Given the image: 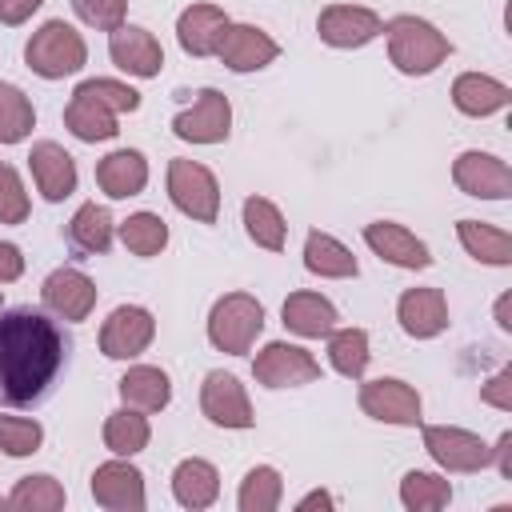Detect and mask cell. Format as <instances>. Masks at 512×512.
Here are the masks:
<instances>
[{
    "label": "cell",
    "mask_w": 512,
    "mask_h": 512,
    "mask_svg": "<svg viewBox=\"0 0 512 512\" xmlns=\"http://www.w3.org/2000/svg\"><path fill=\"white\" fill-rule=\"evenodd\" d=\"M72 336L52 312L32 304L0 308V404L32 408L44 404L64 376Z\"/></svg>",
    "instance_id": "obj_1"
},
{
    "label": "cell",
    "mask_w": 512,
    "mask_h": 512,
    "mask_svg": "<svg viewBox=\"0 0 512 512\" xmlns=\"http://www.w3.org/2000/svg\"><path fill=\"white\" fill-rule=\"evenodd\" d=\"M368 332L364 328H332L328 332V360H332V368L340 372V376H348V380H360L364 376V368H368Z\"/></svg>",
    "instance_id": "obj_32"
},
{
    "label": "cell",
    "mask_w": 512,
    "mask_h": 512,
    "mask_svg": "<svg viewBox=\"0 0 512 512\" xmlns=\"http://www.w3.org/2000/svg\"><path fill=\"white\" fill-rule=\"evenodd\" d=\"M400 500L412 512H436V508H444L452 500V484L432 476V472H408L400 480Z\"/></svg>",
    "instance_id": "obj_36"
},
{
    "label": "cell",
    "mask_w": 512,
    "mask_h": 512,
    "mask_svg": "<svg viewBox=\"0 0 512 512\" xmlns=\"http://www.w3.org/2000/svg\"><path fill=\"white\" fill-rule=\"evenodd\" d=\"M244 228H248V236H252L260 248H268V252H280V248H284L288 224H284V216H280V208H276L272 200L248 196V200H244Z\"/></svg>",
    "instance_id": "obj_33"
},
{
    "label": "cell",
    "mask_w": 512,
    "mask_h": 512,
    "mask_svg": "<svg viewBox=\"0 0 512 512\" xmlns=\"http://www.w3.org/2000/svg\"><path fill=\"white\" fill-rule=\"evenodd\" d=\"M44 444V428L24 416H0V448L8 456H32Z\"/></svg>",
    "instance_id": "obj_39"
},
{
    "label": "cell",
    "mask_w": 512,
    "mask_h": 512,
    "mask_svg": "<svg viewBox=\"0 0 512 512\" xmlns=\"http://www.w3.org/2000/svg\"><path fill=\"white\" fill-rule=\"evenodd\" d=\"M496 320H500V328H512V320H508V296H500V304H496Z\"/></svg>",
    "instance_id": "obj_48"
},
{
    "label": "cell",
    "mask_w": 512,
    "mask_h": 512,
    "mask_svg": "<svg viewBox=\"0 0 512 512\" xmlns=\"http://www.w3.org/2000/svg\"><path fill=\"white\" fill-rule=\"evenodd\" d=\"M284 496V480L272 464H256L240 480V512H272Z\"/></svg>",
    "instance_id": "obj_34"
},
{
    "label": "cell",
    "mask_w": 512,
    "mask_h": 512,
    "mask_svg": "<svg viewBox=\"0 0 512 512\" xmlns=\"http://www.w3.org/2000/svg\"><path fill=\"white\" fill-rule=\"evenodd\" d=\"M108 56L120 72L128 76H156L164 68V48L160 40L148 32V28H136V24H120L112 36H108Z\"/></svg>",
    "instance_id": "obj_14"
},
{
    "label": "cell",
    "mask_w": 512,
    "mask_h": 512,
    "mask_svg": "<svg viewBox=\"0 0 512 512\" xmlns=\"http://www.w3.org/2000/svg\"><path fill=\"white\" fill-rule=\"evenodd\" d=\"M508 100H512V88L492 76H480V72H464L452 84V104L464 116H492V112L508 108Z\"/></svg>",
    "instance_id": "obj_23"
},
{
    "label": "cell",
    "mask_w": 512,
    "mask_h": 512,
    "mask_svg": "<svg viewBox=\"0 0 512 512\" xmlns=\"http://www.w3.org/2000/svg\"><path fill=\"white\" fill-rule=\"evenodd\" d=\"M20 272H24V256H20V248L8 244V240H0V284H12Z\"/></svg>",
    "instance_id": "obj_44"
},
{
    "label": "cell",
    "mask_w": 512,
    "mask_h": 512,
    "mask_svg": "<svg viewBox=\"0 0 512 512\" xmlns=\"http://www.w3.org/2000/svg\"><path fill=\"white\" fill-rule=\"evenodd\" d=\"M264 332V304L248 292H228L208 312V340L228 356H244Z\"/></svg>",
    "instance_id": "obj_3"
},
{
    "label": "cell",
    "mask_w": 512,
    "mask_h": 512,
    "mask_svg": "<svg viewBox=\"0 0 512 512\" xmlns=\"http://www.w3.org/2000/svg\"><path fill=\"white\" fill-rule=\"evenodd\" d=\"M0 508H8V500H4V496H0Z\"/></svg>",
    "instance_id": "obj_49"
},
{
    "label": "cell",
    "mask_w": 512,
    "mask_h": 512,
    "mask_svg": "<svg viewBox=\"0 0 512 512\" xmlns=\"http://www.w3.org/2000/svg\"><path fill=\"white\" fill-rule=\"evenodd\" d=\"M148 436H152V428H148V420L136 408H120V412H112L104 420V448L116 452V456L144 452L148 448Z\"/></svg>",
    "instance_id": "obj_31"
},
{
    "label": "cell",
    "mask_w": 512,
    "mask_h": 512,
    "mask_svg": "<svg viewBox=\"0 0 512 512\" xmlns=\"http://www.w3.org/2000/svg\"><path fill=\"white\" fill-rule=\"evenodd\" d=\"M396 320L408 336L428 340L448 328V300L440 288H408L396 304Z\"/></svg>",
    "instance_id": "obj_21"
},
{
    "label": "cell",
    "mask_w": 512,
    "mask_h": 512,
    "mask_svg": "<svg viewBox=\"0 0 512 512\" xmlns=\"http://www.w3.org/2000/svg\"><path fill=\"white\" fill-rule=\"evenodd\" d=\"M452 180L460 192L476 200H508L512 196V168L492 152H460L452 164Z\"/></svg>",
    "instance_id": "obj_11"
},
{
    "label": "cell",
    "mask_w": 512,
    "mask_h": 512,
    "mask_svg": "<svg viewBox=\"0 0 512 512\" xmlns=\"http://www.w3.org/2000/svg\"><path fill=\"white\" fill-rule=\"evenodd\" d=\"M296 508H300V512H308V508H332V496H328V492H308Z\"/></svg>",
    "instance_id": "obj_47"
},
{
    "label": "cell",
    "mask_w": 512,
    "mask_h": 512,
    "mask_svg": "<svg viewBox=\"0 0 512 512\" xmlns=\"http://www.w3.org/2000/svg\"><path fill=\"white\" fill-rule=\"evenodd\" d=\"M380 32L388 36V56L404 76H424V72L440 68L452 52L448 36L420 16H392Z\"/></svg>",
    "instance_id": "obj_2"
},
{
    "label": "cell",
    "mask_w": 512,
    "mask_h": 512,
    "mask_svg": "<svg viewBox=\"0 0 512 512\" xmlns=\"http://www.w3.org/2000/svg\"><path fill=\"white\" fill-rule=\"evenodd\" d=\"M364 244H368L380 260H388V264H396V268H428V264H432L424 240H416L404 224H392V220H372V224L364 228Z\"/></svg>",
    "instance_id": "obj_20"
},
{
    "label": "cell",
    "mask_w": 512,
    "mask_h": 512,
    "mask_svg": "<svg viewBox=\"0 0 512 512\" xmlns=\"http://www.w3.org/2000/svg\"><path fill=\"white\" fill-rule=\"evenodd\" d=\"M36 112L32 100L16 88V84H0V144H16L32 132Z\"/></svg>",
    "instance_id": "obj_37"
},
{
    "label": "cell",
    "mask_w": 512,
    "mask_h": 512,
    "mask_svg": "<svg viewBox=\"0 0 512 512\" xmlns=\"http://www.w3.org/2000/svg\"><path fill=\"white\" fill-rule=\"evenodd\" d=\"M424 448L448 472H480V468L492 464V448L476 432L452 428V424H428L424 428Z\"/></svg>",
    "instance_id": "obj_6"
},
{
    "label": "cell",
    "mask_w": 512,
    "mask_h": 512,
    "mask_svg": "<svg viewBox=\"0 0 512 512\" xmlns=\"http://www.w3.org/2000/svg\"><path fill=\"white\" fill-rule=\"evenodd\" d=\"M456 236L468 248V256H476L480 264H500V268L512 264V236L504 228H492V224H480V220H460Z\"/></svg>",
    "instance_id": "obj_30"
},
{
    "label": "cell",
    "mask_w": 512,
    "mask_h": 512,
    "mask_svg": "<svg viewBox=\"0 0 512 512\" xmlns=\"http://www.w3.org/2000/svg\"><path fill=\"white\" fill-rule=\"evenodd\" d=\"M92 496H96L100 508L140 512L144 508V476L128 460H108L92 472Z\"/></svg>",
    "instance_id": "obj_17"
},
{
    "label": "cell",
    "mask_w": 512,
    "mask_h": 512,
    "mask_svg": "<svg viewBox=\"0 0 512 512\" xmlns=\"http://www.w3.org/2000/svg\"><path fill=\"white\" fill-rule=\"evenodd\" d=\"M64 124H68V132L76 136V140H84V144H96V140H112L120 128H116V112L112 108H104L96 96H88V92H72V100H68V108H64Z\"/></svg>",
    "instance_id": "obj_24"
},
{
    "label": "cell",
    "mask_w": 512,
    "mask_h": 512,
    "mask_svg": "<svg viewBox=\"0 0 512 512\" xmlns=\"http://www.w3.org/2000/svg\"><path fill=\"white\" fill-rule=\"evenodd\" d=\"M28 220V192L12 164H0V224H24Z\"/></svg>",
    "instance_id": "obj_40"
},
{
    "label": "cell",
    "mask_w": 512,
    "mask_h": 512,
    "mask_svg": "<svg viewBox=\"0 0 512 512\" xmlns=\"http://www.w3.org/2000/svg\"><path fill=\"white\" fill-rule=\"evenodd\" d=\"M28 164H32V180H36V188H40L44 200L60 204L64 196L76 192V160H72L60 144H52V140L32 144Z\"/></svg>",
    "instance_id": "obj_18"
},
{
    "label": "cell",
    "mask_w": 512,
    "mask_h": 512,
    "mask_svg": "<svg viewBox=\"0 0 512 512\" xmlns=\"http://www.w3.org/2000/svg\"><path fill=\"white\" fill-rule=\"evenodd\" d=\"M80 92H88V96H96L104 108H112V112H136L140 108V92L136 88H128V84H116V80H84L80 84Z\"/></svg>",
    "instance_id": "obj_42"
},
{
    "label": "cell",
    "mask_w": 512,
    "mask_h": 512,
    "mask_svg": "<svg viewBox=\"0 0 512 512\" xmlns=\"http://www.w3.org/2000/svg\"><path fill=\"white\" fill-rule=\"evenodd\" d=\"M172 492L184 508H208L220 496V472L200 456L180 460L176 472H172Z\"/></svg>",
    "instance_id": "obj_27"
},
{
    "label": "cell",
    "mask_w": 512,
    "mask_h": 512,
    "mask_svg": "<svg viewBox=\"0 0 512 512\" xmlns=\"http://www.w3.org/2000/svg\"><path fill=\"white\" fill-rule=\"evenodd\" d=\"M228 128H232V104L216 88H200L196 104L172 120V132L192 144H220L228 140Z\"/></svg>",
    "instance_id": "obj_10"
},
{
    "label": "cell",
    "mask_w": 512,
    "mask_h": 512,
    "mask_svg": "<svg viewBox=\"0 0 512 512\" xmlns=\"http://www.w3.org/2000/svg\"><path fill=\"white\" fill-rule=\"evenodd\" d=\"M0 308H4V300H0Z\"/></svg>",
    "instance_id": "obj_50"
},
{
    "label": "cell",
    "mask_w": 512,
    "mask_h": 512,
    "mask_svg": "<svg viewBox=\"0 0 512 512\" xmlns=\"http://www.w3.org/2000/svg\"><path fill=\"white\" fill-rule=\"evenodd\" d=\"M8 508H20V512H56V508H64V488L52 476H20L16 488L8 492Z\"/></svg>",
    "instance_id": "obj_35"
},
{
    "label": "cell",
    "mask_w": 512,
    "mask_h": 512,
    "mask_svg": "<svg viewBox=\"0 0 512 512\" xmlns=\"http://www.w3.org/2000/svg\"><path fill=\"white\" fill-rule=\"evenodd\" d=\"M492 456H496V468H500V476H504V480H512V432H504V436L496 440Z\"/></svg>",
    "instance_id": "obj_46"
},
{
    "label": "cell",
    "mask_w": 512,
    "mask_h": 512,
    "mask_svg": "<svg viewBox=\"0 0 512 512\" xmlns=\"http://www.w3.org/2000/svg\"><path fill=\"white\" fill-rule=\"evenodd\" d=\"M228 24L232 20H228L224 8H216V4H192L176 20V40H180V48L188 56H216Z\"/></svg>",
    "instance_id": "obj_19"
},
{
    "label": "cell",
    "mask_w": 512,
    "mask_h": 512,
    "mask_svg": "<svg viewBox=\"0 0 512 512\" xmlns=\"http://www.w3.org/2000/svg\"><path fill=\"white\" fill-rule=\"evenodd\" d=\"M68 244L76 252H84V256L108 252V244H112V212L104 204H96V200L80 204L76 216L68 220Z\"/></svg>",
    "instance_id": "obj_28"
},
{
    "label": "cell",
    "mask_w": 512,
    "mask_h": 512,
    "mask_svg": "<svg viewBox=\"0 0 512 512\" xmlns=\"http://www.w3.org/2000/svg\"><path fill=\"white\" fill-rule=\"evenodd\" d=\"M120 240L128 252L136 256H156L164 244H168V224L156 216V212H136L120 224Z\"/></svg>",
    "instance_id": "obj_38"
},
{
    "label": "cell",
    "mask_w": 512,
    "mask_h": 512,
    "mask_svg": "<svg viewBox=\"0 0 512 512\" xmlns=\"http://www.w3.org/2000/svg\"><path fill=\"white\" fill-rule=\"evenodd\" d=\"M304 268L316 272V276H332V280H344V276H356V256L328 232H308L304 240Z\"/></svg>",
    "instance_id": "obj_29"
},
{
    "label": "cell",
    "mask_w": 512,
    "mask_h": 512,
    "mask_svg": "<svg viewBox=\"0 0 512 512\" xmlns=\"http://www.w3.org/2000/svg\"><path fill=\"white\" fill-rule=\"evenodd\" d=\"M40 300L56 320H88V312L96 308V284L80 268H56L44 280Z\"/></svg>",
    "instance_id": "obj_13"
},
{
    "label": "cell",
    "mask_w": 512,
    "mask_h": 512,
    "mask_svg": "<svg viewBox=\"0 0 512 512\" xmlns=\"http://www.w3.org/2000/svg\"><path fill=\"white\" fill-rule=\"evenodd\" d=\"M200 408L220 428H252V420H256L252 404H248V392H244V384L232 372H208L204 376Z\"/></svg>",
    "instance_id": "obj_12"
},
{
    "label": "cell",
    "mask_w": 512,
    "mask_h": 512,
    "mask_svg": "<svg viewBox=\"0 0 512 512\" xmlns=\"http://www.w3.org/2000/svg\"><path fill=\"white\" fill-rule=\"evenodd\" d=\"M480 400L492 404V408H500V412H508V408H512V368L496 372V376L480 388Z\"/></svg>",
    "instance_id": "obj_43"
},
{
    "label": "cell",
    "mask_w": 512,
    "mask_h": 512,
    "mask_svg": "<svg viewBox=\"0 0 512 512\" xmlns=\"http://www.w3.org/2000/svg\"><path fill=\"white\" fill-rule=\"evenodd\" d=\"M96 184H100V192H108L112 200H128V196L144 192V184H148V160H144L136 148L108 152V156L96 164Z\"/></svg>",
    "instance_id": "obj_22"
},
{
    "label": "cell",
    "mask_w": 512,
    "mask_h": 512,
    "mask_svg": "<svg viewBox=\"0 0 512 512\" xmlns=\"http://www.w3.org/2000/svg\"><path fill=\"white\" fill-rule=\"evenodd\" d=\"M252 376L264 388H296V384H312L320 376V364H316L312 352H304L296 344H284V340H272L256 352Z\"/></svg>",
    "instance_id": "obj_8"
},
{
    "label": "cell",
    "mask_w": 512,
    "mask_h": 512,
    "mask_svg": "<svg viewBox=\"0 0 512 512\" xmlns=\"http://www.w3.org/2000/svg\"><path fill=\"white\" fill-rule=\"evenodd\" d=\"M284 328L296 336H328L336 328V308L320 296V292H292L284 300Z\"/></svg>",
    "instance_id": "obj_25"
},
{
    "label": "cell",
    "mask_w": 512,
    "mask_h": 512,
    "mask_svg": "<svg viewBox=\"0 0 512 512\" xmlns=\"http://www.w3.org/2000/svg\"><path fill=\"white\" fill-rule=\"evenodd\" d=\"M380 28H384L380 16H376L372 8H356V4H332V8H324L320 20H316L320 40L332 44V48H360V44L376 40Z\"/></svg>",
    "instance_id": "obj_15"
},
{
    "label": "cell",
    "mask_w": 512,
    "mask_h": 512,
    "mask_svg": "<svg viewBox=\"0 0 512 512\" xmlns=\"http://www.w3.org/2000/svg\"><path fill=\"white\" fill-rule=\"evenodd\" d=\"M168 396H172V384L152 364H136V368H128L120 376V400L128 408H136V412H160L168 404Z\"/></svg>",
    "instance_id": "obj_26"
},
{
    "label": "cell",
    "mask_w": 512,
    "mask_h": 512,
    "mask_svg": "<svg viewBox=\"0 0 512 512\" xmlns=\"http://www.w3.org/2000/svg\"><path fill=\"white\" fill-rule=\"evenodd\" d=\"M168 196L184 216H192L200 224H216V216H220V184L196 160L168 164Z\"/></svg>",
    "instance_id": "obj_5"
},
{
    "label": "cell",
    "mask_w": 512,
    "mask_h": 512,
    "mask_svg": "<svg viewBox=\"0 0 512 512\" xmlns=\"http://www.w3.org/2000/svg\"><path fill=\"white\" fill-rule=\"evenodd\" d=\"M24 60H28V68H32L36 76H44V80H64V76H72V72L84 68L88 48H84V36H80L72 24L48 20L44 28L32 32V40H28V48H24Z\"/></svg>",
    "instance_id": "obj_4"
},
{
    "label": "cell",
    "mask_w": 512,
    "mask_h": 512,
    "mask_svg": "<svg viewBox=\"0 0 512 512\" xmlns=\"http://www.w3.org/2000/svg\"><path fill=\"white\" fill-rule=\"evenodd\" d=\"M44 0H0V24H24Z\"/></svg>",
    "instance_id": "obj_45"
},
{
    "label": "cell",
    "mask_w": 512,
    "mask_h": 512,
    "mask_svg": "<svg viewBox=\"0 0 512 512\" xmlns=\"http://www.w3.org/2000/svg\"><path fill=\"white\" fill-rule=\"evenodd\" d=\"M72 12L88 24V28H100V32H116L124 24V12H128V0H72Z\"/></svg>",
    "instance_id": "obj_41"
},
{
    "label": "cell",
    "mask_w": 512,
    "mask_h": 512,
    "mask_svg": "<svg viewBox=\"0 0 512 512\" xmlns=\"http://www.w3.org/2000/svg\"><path fill=\"white\" fill-rule=\"evenodd\" d=\"M152 336H156L152 312L140 308V304H120L100 324V352L108 360H132V356H140L152 344Z\"/></svg>",
    "instance_id": "obj_7"
},
{
    "label": "cell",
    "mask_w": 512,
    "mask_h": 512,
    "mask_svg": "<svg viewBox=\"0 0 512 512\" xmlns=\"http://www.w3.org/2000/svg\"><path fill=\"white\" fill-rule=\"evenodd\" d=\"M360 408L384 424H400V428L420 424V392L396 376H380V380L360 384Z\"/></svg>",
    "instance_id": "obj_9"
},
{
    "label": "cell",
    "mask_w": 512,
    "mask_h": 512,
    "mask_svg": "<svg viewBox=\"0 0 512 512\" xmlns=\"http://www.w3.org/2000/svg\"><path fill=\"white\" fill-rule=\"evenodd\" d=\"M216 56L232 72H256V68H264L280 56V44L268 32H260L256 24H228Z\"/></svg>",
    "instance_id": "obj_16"
}]
</instances>
